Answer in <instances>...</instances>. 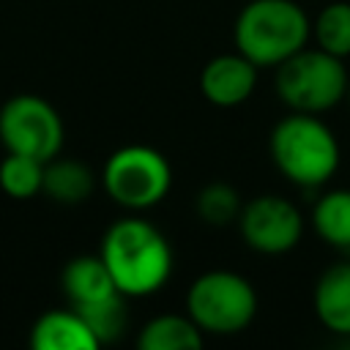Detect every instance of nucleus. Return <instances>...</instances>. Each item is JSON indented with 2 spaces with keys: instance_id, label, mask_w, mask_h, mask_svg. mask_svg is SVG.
Instances as JSON below:
<instances>
[{
  "instance_id": "aec40b11",
  "label": "nucleus",
  "mask_w": 350,
  "mask_h": 350,
  "mask_svg": "<svg viewBox=\"0 0 350 350\" xmlns=\"http://www.w3.org/2000/svg\"><path fill=\"white\" fill-rule=\"evenodd\" d=\"M345 101H347V104H350V85H347V98H345Z\"/></svg>"
},
{
  "instance_id": "423d86ee",
  "label": "nucleus",
  "mask_w": 350,
  "mask_h": 350,
  "mask_svg": "<svg viewBox=\"0 0 350 350\" xmlns=\"http://www.w3.org/2000/svg\"><path fill=\"white\" fill-rule=\"evenodd\" d=\"M109 200L131 213L156 208L172 189V167L159 148L123 145L109 153L101 170Z\"/></svg>"
},
{
  "instance_id": "dca6fc26",
  "label": "nucleus",
  "mask_w": 350,
  "mask_h": 350,
  "mask_svg": "<svg viewBox=\"0 0 350 350\" xmlns=\"http://www.w3.org/2000/svg\"><path fill=\"white\" fill-rule=\"evenodd\" d=\"M312 38H314V46L342 60L350 57V3L334 0L323 5L312 19Z\"/></svg>"
},
{
  "instance_id": "6ab92c4d",
  "label": "nucleus",
  "mask_w": 350,
  "mask_h": 350,
  "mask_svg": "<svg viewBox=\"0 0 350 350\" xmlns=\"http://www.w3.org/2000/svg\"><path fill=\"white\" fill-rule=\"evenodd\" d=\"M74 309L85 317V323L96 334L98 345L120 339L126 325H129V309H126V295L123 293H115V295H109L104 301H96V304H88V306H74Z\"/></svg>"
},
{
  "instance_id": "ddd939ff",
  "label": "nucleus",
  "mask_w": 350,
  "mask_h": 350,
  "mask_svg": "<svg viewBox=\"0 0 350 350\" xmlns=\"http://www.w3.org/2000/svg\"><path fill=\"white\" fill-rule=\"evenodd\" d=\"M96 191V172L79 161V159H66L55 156L44 161V186L41 194H46L57 205H82L90 200Z\"/></svg>"
},
{
  "instance_id": "f03ea898",
  "label": "nucleus",
  "mask_w": 350,
  "mask_h": 350,
  "mask_svg": "<svg viewBox=\"0 0 350 350\" xmlns=\"http://www.w3.org/2000/svg\"><path fill=\"white\" fill-rule=\"evenodd\" d=\"M273 167L301 189H323L339 170L342 148L323 115L287 112L268 137Z\"/></svg>"
},
{
  "instance_id": "1a4fd4ad",
  "label": "nucleus",
  "mask_w": 350,
  "mask_h": 350,
  "mask_svg": "<svg viewBox=\"0 0 350 350\" xmlns=\"http://www.w3.org/2000/svg\"><path fill=\"white\" fill-rule=\"evenodd\" d=\"M260 66H254L246 55L224 52L211 57L200 71V93L213 107H238L257 88Z\"/></svg>"
},
{
  "instance_id": "20e7f679",
  "label": "nucleus",
  "mask_w": 350,
  "mask_h": 350,
  "mask_svg": "<svg viewBox=\"0 0 350 350\" xmlns=\"http://www.w3.org/2000/svg\"><path fill=\"white\" fill-rule=\"evenodd\" d=\"M350 71L342 57L320 49L304 46L293 57L276 66L273 88L279 101L293 112L325 115L339 101L347 98Z\"/></svg>"
},
{
  "instance_id": "7ed1b4c3",
  "label": "nucleus",
  "mask_w": 350,
  "mask_h": 350,
  "mask_svg": "<svg viewBox=\"0 0 350 350\" xmlns=\"http://www.w3.org/2000/svg\"><path fill=\"white\" fill-rule=\"evenodd\" d=\"M312 38V16L295 0H249L232 25V44L260 68H276Z\"/></svg>"
},
{
  "instance_id": "a211bd4d",
  "label": "nucleus",
  "mask_w": 350,
  "mask_h": 350,
  "mask_svg": "<svg viewBox=\"0 0 350 350\" xmlns=\"http://www.w3.org/2000/svg\"><path fill=\"white\" fill-rule=\"evenodd\" d=\"M44 186V161L22 153H8L0 161V189L11 200H30L41 194Z\"/></svg>"
},
{
  "instance_id": "39448f33",
  "label": "nucleus",
  "mask_w": 350,
  "mask_h": 350,
  "mask_svg": "<svg viewBox=\"0 0 350 350\" xmlns=\"http://www.w3.org/2000/svg\"><path fill=\"white\" fill-rule=\"evenodd\" d=\"M257 290L235 271H205L186 290V314L205 336H235L257 317Z\"/></svg>"
},
{
  "instance_id": "9b49d317",
  "label": "nucleus",
  "mask_w": 350,
  "mask_h": 350,
  "mask_svg": "<svg viewBox=\"0 0 350 350\" xmlns=\"http://www.w3.org/2000/svg\"><path fill=\"white\" fill-rule=\"evenodd\" d=\"M312 306L323 328L350 336V260L334 262L317 276Z\"/></svg>"
},
{
  "instance_id": "f257e3e1",
  "label": "nucleus",
  "mask_w": 350,
  "mask_h": 350,
  "mask_svg": "<svg viewBox=\"0 0 350 350\" xmlns=\"http://www.w3.org/2000/svg\"><path fill=\"white\" fill-rule=\"evenodd\" d=\"M115 287L126 298H148L159 293L175 268L167 235L139 216L118 219L107 227L98 249Z\"/></svg>"
},
{
  "instance_id": "9d476101",
  "label": "nucleus",
  "mask_w": 350,
  "mask_h": 350,
  "mask_svg": "<svg viewBox=\"0 0 350 350\" xmlns=\"http://www.w3.org/2000/svg\"><path fill=\"white\" fill-rule=\"evenodd\" d=\"M30 347L36 350H98V339L85 317L71 309H49L30 328Z\"/></svg>"
},
{
  "instance_id": "2eb2a0df",
  "label": "nucleus",
  "mask_w": 350,
  "mask_h": 350,
  "mask_svg": "<svg viewBox=\"0 0 350 350\" xmlns=\"http://www.w3.org/2000/svg\"><path fill=\"white\" fill-rule=\"evenodd\" d=\"M312 230L323 243L350 252V189H325L314 200Z\"/></svg>"
},
{
  "instance_id": "6e6552de",
  "label": "nucleus",
  "mask_w": 350,
  "mask_h": 350,
  "mask_svg": "<svg viewBox=\"0 0 350 350\" xmlns=\"http://www.w3.org/2000/svg\"><path fill=\"white\" fill-rule=\"evenodd\" d=\"M243 243L257 254H287L304 238V213L282 194H257L243 200L235 221Z\"/></svg>"
},
{
  "instance_id": "f3484780",
  "label": "nucleus",
  "mask_w": 350,
  "mask_h": 350,
  "mask_svg": "<svg viewBox=\"0 0 350 350\" xmlns=\"http://www.w3.org/2000/svg\"><path fill=\"white\" fill-rule=\"evenodd\" d=\"M243 208L241 191L224 180L205 183L194 197V211L208 227H230L238 221Z\"/></svg>"
},
{
  "instance_id": "f8f14e48",
  "label": "nucleus",
  "mask_w": 350,
  "mask_h": 350,
  "mask_svg": "<svg viewBox=\"0 0 350 350\" xmlns=\"http://www.w3.org/2000/svg\"><path fill=\"white\" fill-rule=\"evenodd\" d=\"M60 287L71 306H88V304H96V301H104L120 293L101 254H79L68 260L60 273Z\"/></svg>"
},
{
  "instance_id": "0eeeda50",
  "label": "nucleus",
  "mask_w": 350,
  "mask_h": 350,
  "mask_svg": "<svg viewBox=\"0 0 350 350\" xmlns=\"http://www.w3.org/2000/svg\"><path fill=\"white\" fill-rule=\"evenodd\" d=\"M63 118L46 98L19 93L0 107V142L8 153L49 161L63 150Z\"/></svg>"
},
{
  "instance_id": "4468645a",
  "label": "nucleus",
  "mask_w": 350,
  "mask_h": 350,
  "mask_svg": "<svg viewBox=\"0 0 350 350\" xmlns=\"http://www.w3.org/2000/svg\"><path fill=\"white\" fill-rule=\"evenodd\" d=\"M205 334L202 328L183 312H164L150 317L139 334H137V347L139 350H197L202 347Z\"/></svg>"
}]
</instances>
